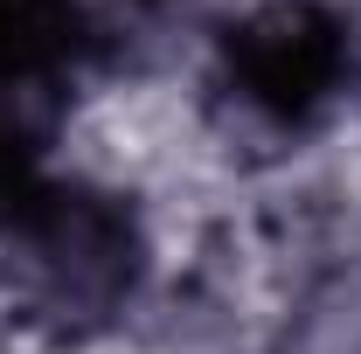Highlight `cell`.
<instances>
[{
	"label": "cell",
	"mask_w": 361,
	"mask_h": 354,
	"mask_svg": "<svg viewBox=\"0 0 361 354\" xmlns=\"http://www.w3.org/2000/svg\"><path fill=\"white\" fill-rule=\"evenodd\" d=\"M223 84L271 126H306L361 90V28L326 0H271L223 35Z\"/></svg>",
	"instance_id": "1"
},
{
	"label": "cell",
	"mask_w": 361,
	"mask_h": 354,
	"mask_svg": "<svg viewBox=\"0 0 361 354\" xmlns=\"http://www.w3.org/2000/svg\"><path fill=\"white\" fill-rule=\"evenodd\" d=\"M84 42L77 0H0V139H21L14 104L49 90Z\"/></svg>",
	"instance_id": "2"
}]
</instances>
